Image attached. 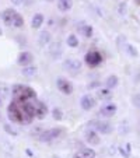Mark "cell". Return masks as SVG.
<instances>
[{
	"label": "cell",
	"instance_id": "6da1fadb",
	"mask_svg": "<svg viewBox=\"0 0 140 158\" xmlns=\"http://www.w3.org/2000/svg\"><path fill=\"white\" fill-rule=\"evenodd\" d=\"M9 119L11 122H17L21 125H30L35 118V108L32 102L28 101H15L13 99L9 105Z\"/></svg>",
	"mask_w": 140,
	"mask_h": 158
},
{
	"label": "cell",
	"instance_id": "7a4b0ae2",
	"mask_svg": "<svg viewBox=\"0 0 140 158\" xmlns=\"http://www.w3.org/2000/svg\"><path fill=\"white\" fill-rule=\"evenodd\" d=\"M11 94H13V98L15 101H28V99H34L36 97L35 91H34L31 87H27V85H21V84H17V85L13 87L11 89Z\"/></svg>",
	"mask_w": 140,
	"mask_h": 158
},
{
	"label": "cell",
	"instance_id": "3957f363",
	"mask_svg": "<svg viewBox=\"0 0 140 158\" xmlns=\"http://www.w3.org/2000/svg\"><path fill=\"white\" fill-rule=\"evenodd\" d=\"M60 133H62V129L59 127H55V129H48V130H44L41 131V134L38 136L39 141H44V143H49V141H53L56 140L57 137L60 136Z\"/></svg>",
	"mask_w": 140,
	"mask_h": 158
},
{
	"label": "cell",
	"instance_id": "277c9868",
	"mask_svg": "<svg viewBox=\"0 0 140 158\" xmlns=\"http://www.w3.org/2000/svg\"><path fill=\"white\" fill-rule=\"evenodd\" d=\"M88 126H91L94 130L101 134H109L112 131V126L109 125V122H105V120H91Z\"/></svg>",
	"mask_w": 140,
	"mask_h": 158
},
{
	"label": "cell",
	"instance_id": "5b68a950",
	"mask_svg": "<svg viewBox=\"0 0 140 158\" xmlns=\"http://www.w3.org/2000/svg\"><path fill=\"white\" fill-rule=\"evenodd\" d=\"M84 60H86V63L88 66L95 67V66H98L100 63L102 62V55L98 51H90L88 53L84 56Z\"/></svg>",
	"mask_w": 140,
	"mask_h": 158
},
{
	"label": "cell",
	"instance_id": "8992f818",
	"mask_svg": "<svg viewBox=\"0 0 140 158\" xmlns=\"http://www.w3.org/2000/svg\"><path fill=\"white\" fill-rule=\"evenodd\" d=\"M63 69L69 72L70 74H77L81 69V63L76 59H67L63 62Z\"/></svg>",
	"mask_w": 140,
	"mask_h": 158
},
{
	"label": "cell",
	"instance_id": "52a82bcc",
	"mask_svg": "<svg viewBox=\"0 0 140 158\" xmlns=\"http://www.w3.org/2000/svg\"><path fill=\"white\" fill-rule=\"evenodd\" d=\"M56 85H57V88L60 89V93L66 94V95H70V94L73 93V84L69 80H66V78L59 77L56 81Z\"/></svg>",
	"mask_w": 140,
	"mask_h": 158
},
{
	"label": "cell",
	"instance_id": "ba28073f",
	"mask_svg": "<svg viewBox=\"0 0 140 158\" xmlns=\"http://www.w3.org/2000/svg\"><path fill=\"white\" fill-rule=\"evenodd\" d=\"M95 104H97L95 98H94L92 95H90V94L83 95V97H81V99H80V105H81V108H83L84 110L92 109V108L95 106Z\"/></svg>",
	"mask_w": 140,
	"mask_h": 158
},
{
	"label": "cell",
	"instance_id": "9c48e42d",
	"mask_svg": "<svg viewBox=\"0 0 140 158\" xmlns=\"http://www.w3.org/2000/svg\"><path fill=\"white\" fill-rule=\"evenodd\" d=\"M32 104H34V108H35V118L44 119L46 116V114H48V106L41 101H34Z\"/></svg>",
	"mask_w": 140,
	"mask_h": 158
},
{
	"label": "cell",
	"instance_id": "30bf717a",
	"mask_svg": "<svg viewBox=\"0 0 140 158\" xmlns=\"http://www.w3.org/2000/svg\"><path fill=\"white\" fill-rule=\"evenodd\" d=\"M116 109H118V108H116L115 104H107L100 109V115L104 118H112L113 115L116 114Z\"/></svg>",
	"mask_w": 140,
	"mask_h": 158
},
{
	"label": "cell",
	"instance_id": "8fae6325",
	"mask_svg": "<svg viewBox=\"0 0 140 158\" xmlns=\"http://www.w3.org/2000/svg\"><path fill=\"white\" fill-rule=\"evenodd\" d=\"M32 60H34V56H32V53H31V52H21V53L18 55L17 62H18V64H20V66L25 67V66L31 64V63H32Z\"/></svg>",
	"mask_w": 140,
	"mask_h": 158
},
{
	"label": "cell",
	"instance_id": "7c38bea8",
	"mask_svg": "<svg viewBox=\"0 0 140 158\" xmlns=\"http://www.w3.org/2000/svg\"><path fill=\"white\" fill-rule=\"evenodd\" d=\"M15 15H17V11L13 9H6L3 13H2V18H3V21L7 25H13Z\"/></svg>",
	"mask_w": 140,
	"mask_h": 158
},
{
	"label": "cell",
	"instance_id": "4fadbf2b",
	"mask_svg": "<svg viewBox=\"0 0 140 158\" xmlns=\"http://www.w3.org/2000/svg\"><path fill=\"white\" fill-rule=\"evenodd\" d=\"M49 53H51V56L53 57V59H59V57L62 56V53H63L62 45H60L59 42H55V44H52L51 48H49Z\"/></svg>",
	"mask_w": 140,
	"mask_h": 158
},
{
	"label": "cell",
	"instance_id": "5bb4252c",
	"mask_svg": "<svg viewBox=\"0 0 140 158\" xmlns=\"http://www.w3.org/2000/svg\"><path fill=\"white\" fill-rule=\"evenodd\" d=\"M86 140H87V143L94 144V146L100 144V137H98V134H97L95 130H88V131H86Z\"/></svg>",
	"mask_w": 140,
	"mask_h": 158
},
{
	"label": "cell",
	"instance_id": "9a60e30c",
	"mask_svg": "<svg viewBox=\"0 0 140 158\" xmlns=\"http://www.w3.org/2000/svg\"><path fill=\"white\" fill-rule=\"evenodd\" d=\"M74 158H95V151L92 148H81L78 152H76Z\"/></svg>",
	"mask_w": 140,
	"mask_h": 158
},
{
	"label": "cell",
	"instance_id": "2e32d148",
	"mask_svg": "<svg viewBox=\"0 0 140 158\" xmlns=\"http://www.w3.org/2000/svg\"><path fill=\"white\" fill-rule=\"evenodd\" d=\"M73 7V0H57V9L66 13Z\"/></svg>",
	"mask_w": 140,
	"mask_h": 158
},
{
	"label": "cell",
	"instance_id": "e0dca14e",
	"mask_svg": "<svg viewBox=\"0 0 140 158\" xmlns=\"http://www.w3.org/2000/svg\"><path fill=\"white\" fill-rule=\"evenodd\" d=\"M77 30H78V32L84 36V38H91V36H92V27H91V25L81 24Z\"/></svg>",
	"mask_w": 140,
	"mask_h": 158
},
{
	"label": "cell",
	"instance_id": "ac0fdd59",
	"mask_svg": "<svg viewBox=\"0 0 140 158\" xmlns=\"http://www.w3.org/2000/svg\"><path fill=\"white\" fill-rule=\"evenodd\" d=\"M97 95L101 99H111L112 98V91H111V88H100L97 89Z\"/></svg>",
	"mask_w": 140,
	"mask_h": 158
},
{
	"label": "cell",
	"instance_id": "d6986e66",
	"mask_svg": "<svg viewBox=\"0 0 140 158\" xmlns=\"http://www.w3.org/2000/svg\"><path fill=\"white\" fill-rule=\"evenodd\" d=\"M51 42V34L48 31H44V32L39 34V38H38V44L41 46H45V45H48Z\"/></svg>",
	"mask_w": 140,
	"mask_h": 158
},
{
	"label": "cell",
	"instance_id": "ffe728a7",
	"mask_svg": "<svg viewBox=\"0 0 140 158\" xmlns=\"http://www.w3.org/2000/svg\"><path fill=\"white\" fill-rule=\"evenodd\" d=\"M44 24V15L42 14H35L31 20V27L32 28H39L41 25Z\"/></svg>",
	"mask_w": 140,
	"mask_h": 158
},
{
	"label": "cell",
	"instance_id": "44dd1931",
	"mask_svg": "<svg viewBox=\"0 0 140 158\" xmlns=\"http://www.w3.org/2000/svg\"><path fill=\"white\" fill-rule=\"evenodd\" d=\"M23 74H24L25 77H34V76L36 74V67L32 64L25 66V67H23Z\"/></svg>",
	"mask_w": 140,
	"mask_h": 158
},
{
	"label": "cell",
	"instance_id": "7402d4cb",
	"mask_svg": "<svg viewBox=\"0 0 140 158\" xmlns=\"http://www.w3.org/2000/svg\"><path fill=\"white\" fill-rule=\"evenodd\" d=\"M118 77H116L115 74L109 76V77L107 78V88H115L116 85H118Z\"/></svg>",
	"mask_w": 140,
	"mask_h": 158
},
{
	"label": "cell",
	"instance_id": "603a6c76",
	"mask_svg": "<svg viewBox=\"0 0 140 158\" xmlns=\"http://www.w3.org/2000/svg\"><path fill=\"white\" fill-rule=\"evenodd\" d=\"M130 151H132V146H130L129 143L125 144L123 147H119V152H121V154H122L125 158H129V157H130Z\"/></svg>",
	"mask_w": 140,
	"mask_h": 158
},
{
	"label": "cell",
	"instance_id": "cb8c5ba5",
	"mask_svg": "<svg viewBox=\"0 0 140 158\" xmlns=\"http://www.w3.org/2000/svg\"><path fill=\"white\" fill-rule=\"evenodd\" d=\"M67 45L70 46V48H76V46H78V39L74 34H72V35L67 36Z\"/></svg>",
	"mask_w": 140,
	"mask_h": 158
},
{
	"label": "cell",
	"instance_id": "d4e9b609",
	"mask_svg": "<svg viewBox=\"0 0 140 158\" xmlns=\"http://www.w3.org/2000/svg\"><path fill=\"white\" fill-rule=\"evenodd\" d=\"M126 52L129 53V56L130 57H137L139 56V52H137V49L134 48L133 45H129V44L126 45Z\"/></svg>",
	"mask_w": 140,
	"mask_h": 158
},
{
	"label": "cell",
	"instance_id": "484cf974",
	"mask_svg": "<svg viewBox=\"0 0 140 158\" xmlns=\"http://www.w3.org/2000/svg\"><path fill=\"white\" fill-rule=\"evenodd\" d=\"M52 116H53V119L56 120H62L63 118V112L60 108H53V110H52Z\"/></svg>",
	"mask_w": 140,
	"mask_h": 158
},
{
	"label": "cell",
	"instance_id": "4316f807",
	"mask_svg": "<svg viewBox=\"0 0 140 158\" xmlns=\"http://www.w3.org/2000/svg\"><path fill=\"white\" fill-rule=\"evenodd\" d=\"M4 130H6L9 134H11V136H17V134H18L17 130H15L14 127H11L10 125H4Z\"/></svg>",
	"mask_w": 140,
	"mask_h": 158
},
{
	"label": "cell",
	"instance_id": "83f0119b",
	"mask_svg": "<svg viewBox=\"0 0 140 158\" xmlns=\"http://www.w3.org/2000/svg\"><path fill=\"white\" fill-rule=\"evenodd\" d=\"M9 88H6V87H2L0 88V99H3V98H7L9 97Z\"/></svg>",
	"mask_w": 140,
	"mask_h": 158
},
{
	"label": "cell",
	"instance_id": "f1b7e54d",
	"mask_svg": "<svg viewBox=\"0 0 140 158\" xmlns=\"http://www.w3.org/2000/svg\"><path fill=\"white\" fill-rule=\"evenodd\" d=\"M132 104H133L134 106L140 108V94H136V95L132 98Z\"/></svg>",
	"mask_w": 140,
	"mask_h": 158
},
{
	"label": "cell",
	"instance_id": "f546056e",
	"mask_svg": "<svg viewBox=\"0 0 140 158\" xmlns=\"http://www.w3.org/2000/svg\"><path fill=\"white\" fill-rule=\"evenodd\" d=\"M10 2H11L14 6H20V4L23 3V0H10Z\"/></svg>",
	"mask_w": 140,
	"mask_h": 158
},
{
	"label": "cell",
	"instance_id": "4dcf8cb0",
	"mask_svg": "<svg viewBox=\"0 0 140 158\" xmlns=\"http://www.w3.org/2000/svg\"><path fill=\"white\" fill-rule=\"evenodd\" d=\"M115 151H116V148H115V147H111V148H109V152H111V154H115Z\"/></svg>",
	"mask_w": 140,
	"mask_h": 158
},
{
	"label": "cell",
	"instance_id": "1f68e13d",
	"mask_svg": "<svg viewBox=\"0 0 140 158\" xmlns=\"http://www.w3.org/2000/svg\"><path fill=\"white\" fill-rule=\"evenodd\" d=\"M136 3H137V4H140V0H136Z\"/></svg>",
	"mask_w": 140,
	"mask_h": 158
},
{
	"label": "cell",
	"instance_id": "d6a6232c",
	"mask_svg": "<svg viewBox=\"0 0 140 158\" xmlns=\"http://www.w3.org/2000/svg\"><path fill=\"white\" fill-rule=\"evenodd\" d=\"M46 2H53V0H46Z\"/></svg>",
	"mask_w": 140,
	"mask_h": 158
},
{
	"label": "cell",
	"instance_id": "836d02e7",
	"mask_svg": "<svg viewBox=\"0 0 140 158\" xmlns=\"http://www.w3.org/2000/svg\"><path fill=\"white\" fill-rule=\"evenodd\" d=\"M0 35H2V30H0Z\"/></svg>",
	"mask_w": 140,
	"mask_h": 158
},
{
	"label": "cell",
	"instance_id": "e575fe53",
	"mask_svg": "<svg viewBox=\"0 0 140 158\" xmlns=\"http://www.w3.org/2000/svg\"><path fill=\"white\" fill-rule=\"evenodd\" d=\"M0 104H2V99H0Z\"/></svg>",
	"mask_w": 140,
	"mask_h": 158
}]
</instances>
